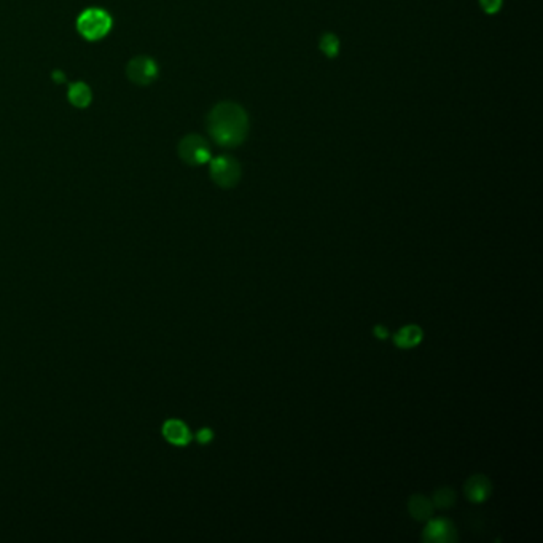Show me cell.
<instances>
[{
	"mask_svg": "<svg viewBox=\"0 0 543 543\" xmlns=\"http://www.w3.org/2000/svg\"><path fill=\"white\" fill-rule=\"evenodd\" d=\"M212 139L221 147H237L247 137L249 120L241 105L221 102L215 105L207 118Z\"/></svg>",
	"mask_w": 543,
	"mask_h": 543,
	"instance_id": "1",
	"label": "cell"
},
{
	"mask_svg": "<svg viewBox=\"0 0 543 543\" xmlns=\"http://www.w3.org/2000/svg\"><path fill=\"white\" fill-rule=\"evenodd\" d=\"M110 27H112V18L101 8L86 10L77 19V29L88 40H101L109 34Z\"/></svg>",
	"mask_w": 543,
	"mask_h": 543,
	"instance_id": "2",
	"label": "cell"
},
{
	"mask_svg": "<svg viewBox=\"0 0 543 543\" xmlns=\"http://www.w3.org/2000/svg\"><path fill=\"white\" fill-rule=\"evenodd\" d=\"M210 177L221 188H233L241 179V166L231 157H219L210 163Z\"/></svg>",
	"mask_w": 543,
	"mask_h": 543,
	"instance_id": "3",
	"label": "cell"
},
{
	"mask_svg": "<svg viewBox=\"0 0 543 543\" xmlns=\"http://www.w3.org/2000/svg\"><path fill=\"white\" fill-rule=\"evenodd\" d=\"M179 155L187 164L201 166L210 159V150L207 142L201 136L191 134L182 139L179 145Z\"/></svg>",
	"mask_w": 543,
	"mask_h": 543,
	"instance_id": "4",
	"label": "cell"
},
{
	"mask_svg": "<svg viewBox=\"0 0 543 543\" xmlns=\"http://www.w3.org/2000/svg\"><path fill=\"white\" fill-rule=\"evenodd\" d=\"M126 74H127V79H129L132 83L145 86V85H150L153 80H157L158 68H157V63H155L152 58L137 56L127 64Z\"/></svg>",
	"mask_w": 543,
	"mask_h": 543,
	"instance_id": "5",
	"label": "cell"
},
{
	"mask_svg": "<svg viewBox=\"0 0 543 543\" xmlns=\"http://www.w3.org/2000/svg\"><path fill=\"white\" fill-rule=\"evenodd\" d=\"M423 540L429 543H452L457 540V530L450 519H429L423 532Z\"/></svg>",
	"mask_w": 543,
	"mask_h": 543,
	"instance_id": "6",
	"label": "cell"
},
{
	"mask_svg": "<svg viewBox=\"0 0 543 543\" xmlns=\"http://www.w3.org/2000/svg\"><path fill=\"white\" fill-rule=\"evenodd\" d=\"M492 492V483L486 475L476 473L470 476L464 486V494L472 503H481L489 498Z\"/></svg>",
	"mask_w": 543,
	"mask_h": 543,
	"instance_id": "7",
	"label": "cell"
},
{
	"mask_svg": "<svg viewBox=\"0 0 543 543\" xmlns=\"http://www.w3.org/2000/svg\"><path fill=\"white\" fill-rule=\"evenodd\" d=\"M163 435L171 445H175V446H185L191 441L190 429L187 427V424L177 419H171L168 423H164Z\"/></svg>",
	"mask_w": 543,
	"mask_h": 543,
	"instance_id": "8",
	"label": "cell"
},
{
	"mask_svg": "<svg viewBox=\"0 0 543 543\" xmlns=\"http://www.w3.org/2000/svg\"><path fill=\"white\" fill-rule=\"evenodd\" d=\"M424 331L419 325H404L393 335V345L400 349H413L420 345Z\"/></svg>",
	"mask_w": 543,
	"mask_h": 543,
	"instance_id": "9",
	"label": "cell"
},
{
	"mask_svg": "<svg viewBox=\"0 0 543 543\" xmlns=\"http://www.w3.org/2000/svg\"><path fill=\"white\" fill-rule=\"evenodd\" d=\"M434 508L435 507L430 498L420 494H414L408 502V512L411 514V518H414L416 521H423V523H427V521L432 518Z\"/></svg>",
	"mask_w": 543,
	"mask_h": 543,
	"instance_id": "10",
	"label": "cell"
},
{
	"mask_svg": "<svg viewBox=\"0 0 543 543\" xmlns=\"http://www.w3.org/2000/svg\"><path fill=\"white\" fill-rule=\"evenodd\" d=\"M91 90L88 88V85H85V83H74V85H70L69 88V101L72 102V105H75V107H80V109H85L88 107V105L91 104Z\"/></svg>",
	"mask_w": 543,
	"mask_h": 543,
	"instance_id": "11",
	"label": "cell"
},
{
	"mask_svg": "<svg viewBox=\"0 0 543 543\" xmlns=\"http://www.w3.org/2000/svg\"><path fill=\"white\" fill-rule=\"evenodd\" d=\"M456 502V492H454L451 487H440V489L435 491L434 497H432V503L436 508H443L448 510L454 505Z\"/></svg>",
	"mask_w": 543,
	"mask_h": 543,
	"instance_id": "12",
	"label": "cell"
},
{
	"mask_svg": "<svg viewBox=\"0 0 543 543\" xmlns=\"http://www.w3.org/2000/svg\"><path fill=\"white\" fill-rule=\"evenodd\" d=\"M320 49H322L325 56L335 58L340 52V40L333 34H325L320 40Z\"/></svg>",
	"mask_w": 543,
	"mask_h": 543,
	"instance_id": "13",
	"label": "cell"
},
{
	"mask_svg": "<svg viewBox=\"0 0 543 543\" xmlns=\"http://www.w3.org/2000/svg\"><path fill=\"white\" fill-rule=\"evenodd\" d=\"M480 3H481V7H483L485 12L489 13V15L497 13L502 7V0H480Z\"/></svg>",
	"mask_w": 543,
	"mask_h": 543,
	"instance_id": "14",
	"label": "cell"
},
{
	"mask_svg": "<svg viewBox=\"0 0 543 543\" xmlns=\"http://www.w3.org/2000/svg\"><path fill=\"white\" fill-rule=\"evenodd\" d=\"M196 439H198L199 443H201V445H207V443H210V441H212V439H214V432L210 430V429H207V427H204V429H201V430L198 432Z\"/></svg>",
	"mask_w": 543,
	"mask_h": 543,
	"instance_id": "15",
	"label": "cell"
},
{
	"mask_svg": "<svg viewBox=\"0 0 543 543\" xmlns=\"http://www.w3.org/2000/svg\"><path fill=\"white\" fill-rule=\"evenodd\" d=\"M375 336L378 338V340H386V338L389 336V331H387L384 325H376L375 326Z\"/></svg>",
	"mask_w": 543,
	"mask_h": 543,
	"instance_id": "16",
	"label": "cell"
}]
</instances>
